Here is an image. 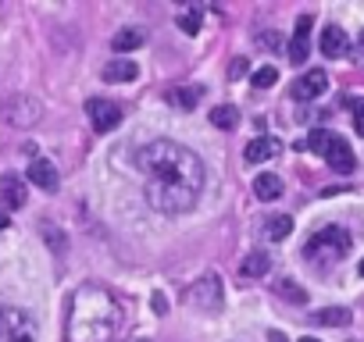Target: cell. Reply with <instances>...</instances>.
Segmentation results:
<instances>
[{
	"mask_svg": "<svg viewBox=\"0 0 364 342\" xmlns=\"http://www.w3.org/2000/svg\"><path fill=\"white\" fill-rule=\"evenodd\" d=\"M143 171V197L161 214H186L197 207L204 189L200 157L175 139H154L136 153Z\"/></svg>",
	"mask_w": 364,
	"mask_h": 342,
	"instance_id": "obj_1",
	"label": "cell"
},
{
	"mask_svg": "<svg viewBox=\"0 0 364 342\" xmlns=\"http://www.w3.org/2000/svg\"><path fill=\"white\" fill-rule=\"evenodd\" d=\"M122 324L118 299L100 285H82L68 299V321L65 338L68 342H111Z\"/></svg>",
	"mask_w": 364,
	"mask_h": 342,
	"instance_id": "obj_2",
	"label": "cell"
},
{
	"mask_svg": "<svg viewBox=\"0 0 364 342\" xmlns=\"http://www.w3.org/2000/svg\"><path fill=\"white\" fill-rule=\"evenodd\" d=\"M350 246H353V239H350L346 228L325 225L321 232H314V236L307 239L304 257H307V260H343V257L350 253Z\"/></svg>",
	"mask_w": 364,
	"mask_h": 342,
	"instance_id": "obj_3",
	"label": "cell"
},
{
	"mask_svg": "<svg viewBox=\"0 0 364 342\" xmlns=\"http://www.w3.org/2000/svg\"><path fill=\"white\" fill-rule=\"evenodd\" d=\"M0 342H36V321L22 307H0Z\"/></svg>",
	"mask_w": 364,
	"mask_h": 342,
	"instance_id": "obj_4",
	"label": "cell"
},
{
	"mask_svg": "<svg viewBox=\"0 0 364 342\" xmlns=\"http://www.w3.org/2000/svg\"><path fill=\"white\" fill-rule=\"evenodd\" d=\"M190 303H193L197 310H204V314H218V310L225 307V285H222V278H218V275L197 278L193 289H190Z\"/></svg>",
	"mask_w": 364,
	"mask_h": 342,
	"instance_id": "obj_5",
	"label": "cell"
},
{
	"mask_svg": "<svg viewBox=\"0 0 364 342\" xmlns=\"http://www.w3.org/2000/svg\"><path fill=\"white\" fill-rule=\"evenodd\" d=\"M86 114H90L93 132H100V136H107L111 128L122 125V107L111 104V100H100V96H93V100L86 104Z\"/></svg>",
	"mask_w": 364,
	"mask_h": 342,
	"instance_id": "obj_6",
	"label": "cell"
},
{
	"mask_svg": "<svg viewBox=\"0 0 364 342\" xmlns=\"http://www.w3.org/2000/svg\"><path fill=\"white\" fill-rule=\"evenodd\" d=\"M29 193H26V179L15 175V171H8V175H0V211H18L26 207Z\"/></svg>",
	"mask_w": 364,
	"mask_h": 342,
	"instance_id": "obj_7",
	"label": "cell"
},
{
	"mask_svg": "<svg viewBox=\"0 0 364 342\" xmlns=\"http://www.w3.org/2000/svg\"><path fill=\"white\" fill-rule=\"evenodd\" d=\"M325 89H328V75H325L321 68H311V72H304V75L293 82V96H296V100H318Z\"/></svg>",
	"mask_w": 364,
	"mask_h": 342,
	"instance_id": "obj_8",
	"label": "cell"
},
{
	"mask_svg": "<svg viewBox=\"0 0 364 342\" xmlns=\"http://www.w3.org/2000/svg\"><path fill=\"white\" fill-rule=\"evenodd\" d=\"M26 179H29L33 186H40L43 193H54V189L61 186V179H58V167H54L50 160H43V157H36V160L29 164V171H26Z\"/></svg>",
	"mask_w": 364,
	"mask_h": 342,
	"instance_id": "obj_9",
	"label": "cell"
},
{
	"mask_svg": "<svg viewBox=\"0 0 364 342\" xmlns=\"http://www.w3.org/2000/svg\"><path fill=\"white\" fill-rule=\"evenodd\" d=\"M325 160H328V167L332 171H339V175H346V171H353V150H350V143L343 139V136H336V143L328 146V153H325Z\"/></svg>",
	"mask_w": 364,
	"mask_h": 342,
	"instance_id": "obj_10",
	"label": "cell"
},
{
	"mask_svg": "<svg viewBox=\"0 0 364 342\" xmlns=\"http://www.w3.org/2000/svg\"><path fill=\"white\" fill-rule=\"evenodd\" d=\"M279 139H272V136H257V139H250L247 143V150H243V157H247V164H261V160H272V157H279Z\"/></svg>",
	"mask_w": 364,
	"mask_h": 342,
	"instance_id": "obj_11",
	"label": "cell"
},
{
	"mask_svg": "<svg viewBox=\"0 0 364 342\" xmlns=\"http://www.w3.org/2000/svg\"><path fill=\"white\" fill-rule=\"evenodd\" d=\"M346 50H350V36L339 26L321 29V54L325 57H346Z\"/></svg>",
	"mask_w": 364,
	"mask_h": 342,
	"instance_id": "obj_12",
	"label": "cell"
},
{
	"mask_svg": "<svg viewBox=\"0 0 364 342\" xmlns=\"http://www.w3.org/2000/svg\"><path fill=\"white\" fill-rule=\"evenodd\" d=\"M307 36H311V15H300L296 33H293V40H289V61H293V65H304V61H307Z\"/></svg>",
	"mask_w": 364,
	"mask_h": 342,
	"instance_id": "obj_13",
	"label": "cell"
},
{
	"mask_svg": "<svg viewBox=\"0 0 364 342\" xmlns=\"http://www.w3.org/2000/svg\"><path fill=\"white\" fill-rule=\"evenodd\" d=\"M136 75H139V65L132 57H111L104 65V79L107 82H132Z\"/></svg>",
	"mask_w": 364,
	"mask_h": 342,
	"instance_id": "obj_14",
	"label": "cell"
},
{
	"mask_svg": "<svg viewBox=\"0 0 364 342\" xmlns=\"http://www.w3.org/2000/svg\"><path fill=\"white\" fill-rule=\"evenodd\" d=\"M40 121V104L33 96H18L11 104V125H36Z\"/></svg>",
	"mask_w": 364,
	"mask_h": 342,
	"instance_id": "obj_15",
	"label": "cell"
},
{
	"mask_svg": "<svg viewBox=\"0 0 364 342\" xmlns=\"http://www.w3.org/2000/svg\"><path fill=\"white\" fill-rule=\"evenodd\" d=\"M254 193H257V200H279L282 197V179L275 175V171H261V175L254 179Z\"/></svg>",
	"mask_w": 364,
	"mask_h": 342,
	"instance_id": "obj_16",
	"label": "cell"
},
{
	"mask_svg": "<svg viewBox=\"0 0 364 342\" xmlns=\"http://www.w3.org/2000/svg\"><path fill=\"white\" fill-rule=\"evenodd\" d=\"M143 29H122V33H114V40H111V50L114 54H129V50H139L143 47Z\"/></svg>",
	"mask_w": 364,
	"mask_h": 342,
	"instance_id": "obj_17",
	"label": "cell"
},
{
	"mask_svg": "<svg viewBox=\"0 0 364 342\" xmlns=\"http://www.w3.org/2000/svg\"><path fill=\"white\" fill-rule=\"evenodd\" d=\"M314 321H318V324H328V328H346V324L353 321V314H350L346 307H325V310L314 314Z\"/></svg>",
	"mask_w": 364,
	"mask_h": 342,
	"instance_id": "obj_18",
	"label": "cell"
},
{
	"mask_svg": "<svg viewBox=\"0 0 364 342\" xmlns=\"http://www.w3.org/2000/svg\"><path fill=\"white\" fill-rule=\"evenodd\" d=\"M268 267H272V260H268V253H261V250H254V253H247V260H243V278H261V275H268Z\"/></svg>",
	"mask_w": 364,
	"mask_h": 342,
	"instance_id": "obj_19",
	"label": "cell"
},
{
	"mask_svg": "<svg viewBox=\"0 0 364 342\" xmlns=\"http://www.w3.org/2000/svg\"><path fill=\"white\" fill-rule=\"evenodd\" d=\"M289 232H293V218H286V214H275V218L264 221V236H268L272 243H282Z\"/></svg>",
	"mask_w": 364,
	"mask_h": 342,
	"instance_id": "obj_20",
	"label": "cell"
},
{
	"mask_svg": "<svg viewBox=\"0 0 364 342\" xmlns=\"http://www.w3.org/2000/svg\"><path fill=\"white\" fill-rule=\"evenodd\" d=\"M211 125H215V128L232 132V128L240 125V111H236V107H229V104H222V107H215V111H211Z\"/></svg>",
	"mask_w": 364,
	"mask_h": 342,
	"instance_id": "obj_21",
	"label": "cell"
},
{
	"mask_svg": "<svg viewBox=\"0 0 364 342\" xmlns=\"http://www.w3.org/2000/svg\"><path fill=\"white\" fill-rule=\"evenodd\" d=\"M332 143H336V132H328V128H314V132L307 136V143H304V146H307L311 153H318V157H325Z\"/></svg>",
	"mask_w": 364,
	"mask_h": 342,
	"instance_id": "obj_22",
	"label": "cell"
},
{
	"mask_svg": "<svg viewBox=\"0 0 364 342\" xmlns=\"http://www.w3.org/2000/svg\"><path fill=\"white\" fill-rule=\"evenodd\" d=\"M200 96H204V89H200V86H182V89H175V93H171V100H175L178 107H186V111H190V107H197V100H200Z\"/></svg>",
	"mask_w": 364,
	"mask_h": 342,
	"instance_id": "obj_23",
	"label": "cell"
},
{
	"mask_svg": "<svg viewBox=\"0 0 364 342\" xmlns=\"http://www.w3.org/2000/svg\"><path fill=\"white\" fill-rule=\"evenodd\" d=\"M178 29L190 33V36H197V29H200V11H197V8H186V11L178 15Z\"/></svg>",
	"mask_w": 364,
	"mask_h": 342,
	"instance_id": "obj_24",
	"label": "cell"
},
{
	"mask_svg": "<svg viewBox=\"0 0 364 342\" xmlns=\"http://www.w3.org/2000/svg\"><path fill=\"white\" fill-rule=\"evenodd\" d=\"M250 82H254L257 89H268V86H275V82H279V72H275L272 65H264V68H257V72L250 75Z\"/></svg>",
	"mask_w": 364,
	"mask_h": 342,
	"instance_id": "obj_25",
	"label": "cell"
},
{
	"mask_svg": "<svg viewBox=\"0 0 364 342\" xmlns=\"http://www.w3.org/2000/svg\"><path fill=\"white\" fill-rule=\"evenodd\" d=\"M275 292H279L282 299H289V303H304V299H307V292H304V289H296V282H289V278H286V282H279V285H275Z\"/></svg>",
	"mask_w": 364,
	"mask_h": 342,
	"instance_id": "obj_26",
	"label": "cell"
},
{
	"mask_svg": "<svg viewBox=\"0 0 364 342\" xmlns=\"http://www.w3.org/2000/svg\"><path fill=\"white\" fill-rule=\"evenodd\" d=\"M350 111H353V128L364 136V96H357V100H350Z\"/></svg>",
	"mask_w": 364,
	"mask_h": 342,
	"instance_id": "obj_27",
	"label": "cell"
},
{
	"mask_svg": "<svg viewBox=\"0 0 364 342\" xmlns=\"http://www.w3.org/2000/svg\"><path fill=\"white\" fill-rule=\"evenodd\" d=\"M243 72H247V61H243V57H236V61H232V72H229V75L236 79V75H243Z\"/></svg>",
	"mask_w": 364,
	"mask_h": 342,
	"instance_id": "obj_28",
	"label": "cell"
},
{
	"mask_svg": "<svg viewBox=\"0 0 364 342\" xmlns=\"http://www.w3.org/2000/svg\"><path fill=\"white\" fill-rule=\"evenodd\" d=\"M261 43H264V47H279V40H275L272 33H264V36H261Z\"/></svg>",
	"mask_w": 364,
	"mask_h": 342,
	"instance_id": "obj_29",
	"label": "cell"
},
{
	"mask_svg": "<svg viewBox=\"0 0 364 342\" xmlns=\"http://www.w3.org/2000/svg\"><path fill=\"white\" fill-rule=\"evenodd\" d=\"M4 228H8V214H4V211H0V232H4Z\"/></svg>",
	"mask_w": 364,
	"mask_h": 342,
	"instance_id": "obj_30",
	"label": "cell"
},
{
	"mask_svg": "<svg viewBox=\"0 0 364 342\" xmlns=\"http://www.w3.org/2000/svg\"><path fill=\"white\" fill-rule=\"evenodd\" d=\"M300 342H318V338H311V335H307V338H300Z\"/></svg>",
	"mask_w": 364,
	"mask_h": 342,
	"instance_id": "obj_31",
	"label": "cell"
},
{
	"mask_svg": "<svg viewBox=\"0 0 364 342\" xmlns=\"http://www.w3.org/2000/svg\"><path fill=\"white\" fill-rule=\"evenodd\" d=\"M360 275H364V260H360Z\"/></svg>",
	"mask_w": 364,
	"mask_h": 342,
	"instance_id": "obj_32",
	"label": "cell"
},
{
	"mask_svg": "<svg viewBox=\"0 0 364 342\" xmlns=\"http://www.w3.org/2000/svg\"><path fill=\"white\" fill-rule=\"evenodd\" d=\"M360 43H364V33H360Z\"/></svg>",
	"mask_w": 364,
	"mask_h": 342,
	"instance_id": "obj_33",
	"label": "cell"
}]
</instances>
